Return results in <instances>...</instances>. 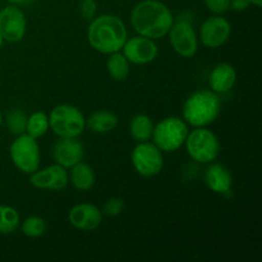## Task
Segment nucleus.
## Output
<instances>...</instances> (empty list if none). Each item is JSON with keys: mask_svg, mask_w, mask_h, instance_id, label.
I'll use <instances>...</instances> for the list:
<instances>
[{"mask_svg": "<svg viewBox=\"0 0 262 262\" xmlns=\"http://www.w3.org/2000/svg\"><path fill=\"white\" fill-rule=\"evenodd\" d=\"M130 23L140 36L158 40L168 35L174 23V17L164 3L143 0L132 9Z\"/></svg>", "mask_w": 262, "mask_h": 262, "instance_id": "nucleus-1", "label": "nucleus"}, {"mask_svg": "<svg viewBox=\"0 0 262 262\" xmlns=\"http://www.w3.org/2000/svg\"><path fill=\"white\" fill-rule=\"evenodd\" d=\"M89 42L101 54L119 51L127 41V28L124 22L114 14H101L95 17L87 31Z\"/></svg>", "mask_w": 262, "mask_h": 262, "instance_id": "nucleus-2", "label": "nucleus"}, {"mask_svg": "<svg viewBox=\"0 0 262 262\" xmlns=\"http://www.w3.org/2000/svg\"><path fill=\"white\" fill-rule=\"evenodd\" d=\"M222 100L211 90H199L189 95L183 104V118L192 127H206L216 120Z\"/></svg>", "mask_w": 262, "mask_h": 262, "instance_id": "nucleus-3", "label": "nucleus"}, {"mask_svg": "<svg viewBox=\"0 0 262 262\" xmlns=\"http://www.w3.org/2000/svg\"><path fill=\"white\" fill-rule=\"evenodd\" d=\"M51 130L59 137L77 138L86 128V119L81 110L68 104L54 107L49 115Z\"/></svg>", "mask_w": 262, "mask_h": 262, "instance_id": "nucleus-4", "label": "nucleus"}, {"mask_svg": "<svg viewBox=\"0 0 262 262\" xmlns=\"http://www.w3.org/2000/svg\"><path fill=\"white\" fill-rule=\"evenodd\" d=\"M189 129L187 123L178 117H168L154 127V143L165 152L179 150L186 142Z\"/></svg>", "mask_w": 262, "mask_h": 262, "instance_id": "nucleus-5", "label": "nucleus"}, {"mask_svg": "<svg viewBox=\"0 0 262 262\" xmlns=\"http://www.w3.org/2000/svg\"><path fill=\"white\" fill-rule=\"evenodd\" d=\"M187 154L201 164L212 163L220 154V142L214 132L205 127H196L186 138Z\"/></svg>", "mask_w": 262, "mask_h": 262, "instance_id": "nucleus-6", "label": "nucleus"}, {"mask_svg": "<svg viewBox=\"0 0 262 262\" xmlns=\"http://www.w3.org/2000/svg\"><path fill=\"white\" fill-rule=\"evenodd\" d=\"M9 155L15 168L22 173L32 174L40 166V147L36 138L22 133L12 142Z\"/></svg>", "mask_w": 262, "mask_h": 262, "instance_id": "nucleus-7", "label": "nucleus"}, {"mask_svg": "<svg viewBox=\"0 0 262 262\" xmlns=\"http://www.w3.org/2000/svg\"><path fill=\"white\" fill-rule=\"evenodd\" d=\"M132 164L135 170L142 177H155L164 166V159L161 150L148 141L138 142L132 151Z\"/></svg>", "mask_w": 262, "mask_h": 262, "instance_id": "nucleus-8", "label": "nucleus"}, {"mask_svg": "<svg viewBox=\"0 0 262 262\" xmlns=\"http://www.w3.org/2000/svg\"><path fill=\"white\" fill-rule=\"evenodd\" d=\"M171 48L183 58H192L199 49V37L189 20L179 18L169 30Z\"/></svg>", "mask_w": 262, "mask_h": 262, "instance_id": "nucleus-9", "label": "nucleus"}, {"mask_svg": "<svg viewBox=\"0 0 262 262\" xmlns=\"http://www.w3.org/2000/svg\"><path fill=\"white\" fill-rule=\"evenodd\" d=\"M27 20L17 5H8L0 10V35L8 42H19L26 35Z\"/></svg>", "mask_w": 262, "mask_h": 262, "instance_id": "nucleus-10", "label": "nucleus"}, {"mask_svg": "<svg viewBox=\"0 0 262 262\" xmlns=\"http://www.w3.org/2000/svg\"><path fill=\"white\" fill-rule=\"evenodd\" d=\"M232 32V26L227 18L222 15L210 17L200 28V38L206 48L216 49L224 45Z\"/></svg>", "mask_w": 262, "mask_h": 262, "instance_id": "nucleus-11", "label": "nucleus"}, {"mask_svg": "<svg viewBox=\"0 0 262 262\" xmlns=\"http://www.w3.org/2000/svg\"><path fill=\"white\" fill-rule=\"evenodd\" d=\"M123 55L129 63L147 64L156 59L159 53L158 45L152 38L145 36H136L129 38L123 45Z\"/></svg>", "mask_w": 262, "mask_h": 262, "instance_id": "nucleus-12", "label": "nucleus"}, {"mask_svg": "<svg viewBox=\"0 0 262 262\" xmlns=\"http://www.w3.org/2000/svg\"><path fill=\"white\" fill-rule=\"evenodd\" d=\"M68 171L59 164L48 166L42 170H36L31 174L30 183L33 187L49 191H61L68 186Z\"/></svg>", "mask_w": 262, "mask_h": 262, "instance_id": "nucleus-13", "label": "nucleus"}, {"mask_svg": "<svg viewBox=\"0 0 262 262\" xmlns=\"http://www.w3.org/2000/svg\"><path fill=\"white\" fill-rule=\"evenodd\" d=\"M84 150L82 143L76 138L60 137L53 147V158L56 164L66 169H71L77 163L82 161Z\"/></svg>", "mask_w": 262, "mask_h": 262, "instance_id": "nucleus-14", "label": "nucleus"}, {"mask_svg": "<svg viewBox=\"0 0 262 262\" xmlns=\"http://www.w3.org/2000/svg\"><path fill=\"white\" fill-rule=\"evenodd\" d=\"M102 220V212L92 204H78L69 211V222L76 229L82 232H92Z\"/></svg>", "mask_w": 262, "mask_h": 262, "instance_id": "nucleus-15", "label": "nucleus"}, {"mask_svg": "<svg viewBox=\"0 0 262 262\" xmlns=\"http://www.w3.org/2000/svg\"><path fill=\"white\" fill-rule=\"evenodd\" d=\"M205 183L215 193L228 194L233 186L232 174L222 164H211L205 170Z\"/></svg>", "mask_w": 262, "mask_h": 262, "instance_id": "nucleus-16", "label": "nucleus"}, {"mask_svg": "<svg viewBox=\"0 0 262 262\" xmlns=\"http://www.w3.org/2000/svg\"><path fill=\"white\" fill-rule=\"evenodd\" d=\"M237 81V72L234 67L228 63H220L212 69L209 84L211 91L216 94H225L230 91Z\"/></svg>", "mask_w": 262, "mask_h": 262, "instance_id": "nucleus-17", "label": "nucleus"}, {"mask_svg": "<svg viewBox=\"0 0 262 262\" xmlns=\"http://www.w3.org/2000/svg\"><path fill=\"white\" fill-rule=\"evenodd\" d=\"M89 129L95 133H109L118 125V117L109 110H97L86 120Z\"/></svg>", "mask_w": 262, "mask_h": 262, "instance_id": "nucleus-18", "label": "nucleus"}, {"mask_svg": "<svg viewBox=\"0 0 262 262\" xmlns=\"http://www.w3.org/2000/svg\"><path fill=\"white\" fill-rule=\"evenodd\" d=\"M71 182L78 191H89L95 184V171L89 164L77 163L71 168Z\"/></svg>", "mask_w": 262, "mask_h": 262, "instance_id": "nucleus-19", "label": "nucleus"}, {"mask_svg": "<svg viewBox=\"0 0 262 262\" xmlns=\"http://www.w3.org/2000/svg\"><path fill=\"white\" fill-rule=\"evenodd\" d=\"M154 124L150 117L145 114H138L132 118L129 123V133L137 142L148 141L152 136Z\"/></svg>", "mask_w": 262, "mask_h": 262, "instance_id": "nucleus-20", "label": "nucleus"}, {"mask_svg": "<svg viewBox=\"0 0 262 262\" xmlns=\"http://www.w3.org/2000/svg\"><path fill=\"white\" fill-rule=\"evenodd\" d=\"M106 67L109 74L115 81H124L129 74V61L119 51L110 54Z\"/></svg>", "mask_w": 262, "mask_h": 262, "instance_id": "nucleus-21", "label": "nucleus"}, {"mask_svg": "<svg viewBox=\"0 0 262 262\" xmlns=\"http://www.w3.org/2000/svg\"><path fill=\"white\" fill-rule=\"evenodd\" d=\"M50 128L49 124V117L43 112H35L27 118V125H26V132L33 138H40L48 132Z\"/></svg>", "mask_w": 262, "mask_h": 262, "instance_id": "nucleus-22", "label": "nucleus"}, {"mask_svg": "<svg viewBox=\"0 0 262 262\" xmlns=\"http://www.w3.org/2000/svg\"><path fill=\"white\" fill-rule=\"evenodd\" d=\"M19 214L12 206L0 205V234H10L19 227Z\"/></svg>", "mask_w": 262, "mask_h": 262, "instance_id": "nucleus-23", "label": "nucleus"}, {"mask_svg": "<svg viewBox=\"0 0 262 262\" xmlns=\"http://www.w3.org/2000/svg\"><path fill=\"white\" fill-rule=\"evenodd\" d=\"M22 233L27 237L38 238L45 234L46 223L40 216H30L23 220L22 223Z\"/></svg>", "mask_w": 262, "mask_h": 262, "instance_id": "nucleus-24", "label": "nucleus"}, {"mask_svg": "<svg viewBox=\"0 0 262 262\" xmlns=\"http://www.w3.org/2000/svg\"><path fill=\"white\" fill-rule=\"evenodd\" d=\"M7 124L10 133L13 135H22L26 132V125H27V115L20 109H13L8 113Z\"/></svg>", "mask_w": 262, "mask_h": 262, "instance_id": "nucleus-25", "label": "nucleus"}, {"mask_svg": "<svg viewBox=\"0 0 262 262\" xmlns=\"http://www.w3.org/2000/svg\"><path fill=\"white\" fill-rule=\"evenodd\" d=\"M123 209H124V201L119 197H114L105 202L102 212L107 216H118L123 211Z\"/></svg>", "mask_w": 262, "mask_h": 262, "instance_id": "nucleus-26", "label": "nucleus"}, {"mask_svg": "<svg viewBox=\"0 0 262 262\" xmlns=\"http://www.w3.org/2000/svg\"><path fill=\"white\" fill-rule=\"evenodd\" d=\"M79 10H81V15L83 17V19L91 22L96 17L97 3L95 0H82Z\"/></svg>", "mask_w": 262, "mask_h": 262, "instance_id": "nucleus-27", "label": "nucleus"}, {"mask_svg": "<svg viewBox=\"0 0 262 262\" xmlns=\"http://www.w3.org/2000/svg\"><path fill=\"white\" fill-rule=\"evenodd\" d=\"M207 9L215 14H224L230 9V0H204Z\"/></svg>", "mask_w": 262, "mask_h": 262, "instance_id": "nucleus-28", "label": "nucleus"}, {"mask_svg": "<svg viewBox=\"0 0 262 262\" xmlns=\"http://www.w3.org/2000/svg\"><path fill=\"white\" fill-rule=\"evenodd\" d=\"M250 0H230V9L235 12H242L250 7Z\"/></svg>", "mask_w": 262, "mask_h": 262, "instance_id": "nucleus-29", "label": "nucleus"}, {"mask_svg": "<svg viewBox=\"0 0 262 262\" xmlns=\"http://www.w3.org/2000/svg\"><path fill=\"white\" fill-rule=\"evenodd\" d=\"M8 2H9L12 5H17V7H19V5L30 3V0H8Z\"/></svg>", "mask_w": 262, "mask_h": 262, "instance_id": "nucleus-30", "label": "nucleus"}, {"mask_svg": "<svg viewBox=\"0 0 262 262\" xmlns=\"http://www.w3.org/2000/svg\"><path fill=\"white\" fill-rule=\"evenodd\" d=\"M250 3L252 5H255V7H257V8L262 7V0H250Z\"/></svg>", "mask_w": 262, "mask_h": 262, "instance_id": "nucleus-31", "label": "nucleus"}, {"mask_svg": "<svg viewBox=\"0 0 262 262\" xmlns=\"http://www.w3.org/2000/svg\"><path fill=\"white\" fill-rule=\"evenodd\" d=\"M3 114H2V112H0V127H2V124H3Z\"/></svg>", "mask_w": 262, "mask_h": 262, "instance_id": "nucleus-32", "label": "nucleus"}, {"mask_svg": "<svg viewBox=\"0 0 262 262\" xmlns=\"http://www.w3.org/2000/svg\"><path fill=\"white\" fill-rule=\"evenodd\" d=\"M3 41H4V40H3L2 35H0V48H2V45H3Z\"/></svg>", "mask_w": 262, "mask_h": 262, "instance_id": "nucleus-33", "label": "nucleus"}]
</instances>
